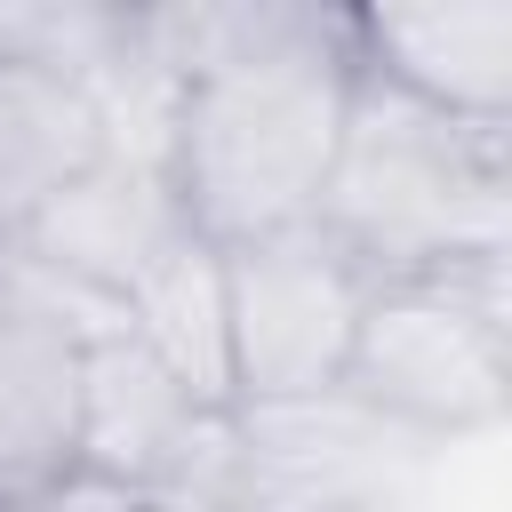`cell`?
<instances>
[{
  "label": "cell",
  "mask_w": 512,
  "mask_h": 512,
  "mask_svg": "<svg viewBox=\"0 0 512 512\" xmlns=\"http://www.w3.org/2000/svg\"><path fill=\"white\" fill-rule=\"evenodd\" d=\"M192 48L168 56V192L176 216L208 248H248L304 232L344 136L352 48L344 8H224V16H160Z\"/></svg>",
  "instance_id": "1"
},
{
  "label": "cell",
  "mask_w": 512,
  "mask_h": 512,
  "mask_svg": "<svg viewBox=\"0 0 512 512\" xmlns=\"http://www.w3.org/2000/svg\"><path fill=\"white\" fill-rule=\"evenodd\" d=\"M368 280L464 272L512 256V128L456 120L352 64L344 136L312 208Z\"/></svg>",
  "instance_id": "2"
},
{
  "label": "cell",
  "mask_w": 512,
  "mask_h": 512,
  "mask_svg": "<svg viewBox=\"0 0 512 512\" xmlns=\"http://www.w3.org/2000/svg\"><path fill=\"white\" fill-rule=\"evenodd\" d=\"M336 392L368 424H392V432H416V440L488 432L512 400L504 264L368 280Z\"/></svg>",
  "instance_id": "3"
},
{
  "label": "cell",
  "mask_w": 512,
  "mask_h": 512,
  "mask_svg": "<svg viewBox=\"0 0 512 512\" xmlns=\"http://www.w3.org/2000/svg\"><path fill=\"white\" fill-rule=\"evenodd\" d=\"M368 304V272L304 232L224 248V368H232V416L240 408H304L336 400L344 352Z\"/></svg>",
  "instance_id": "4"
},
{
  "label": "cell",
  "mask_w": 512,
  "mask_h": 512,
  "mask_svg": "<svg viewBox=\"0 0 512 512\" xmlns=\"http://www.w3.org/2000/svg\"><path fill=\"white\" fill-rule=\"evenodd\" d=\"M80 32H96V16H16L0 40V248L112 152Z\"/></svg>",
  "instance_id": "5"
},
{
  "label": "cell",
  "mask_w": 512,
  "mask_h": 512,
  "mask_svg": "<svg viewBox=\"0 0 512 512\" xmlns=\"http://www.w3.org/2000/svg\"><path fill=\"white\" fill-rule=\"evenodd\" d=\"M232 416H208L128 328L80 344V416H72V472L136 488V496H208V440ZM224 512V504H216Z\"/></svg>",
  "instance_id": "6"
},
{
  "label": "cell",
  "mask_w": 512,
  "mask_h": 512,
  "mask_svg": "<svg viewBox=\"0 0 512 512\" xmlns=\"http://www.w3.org/2000/svg\"><path fill=\"white\" fill-rule=\"evenodd\" d=\"M344 48L360 72L456 112L512 128V0H384L344 8Z\"/></svg>",
  "instance_id": "7"
},
{
  "label": "cell",
  "mask_w": 512,
  "mask_h": 512,
  "mask_svg": "<svg viewBox=\"0 0 512 512\" xmlns=\"http://www.w3.org/2000/svg\"><path fill=\"white\" fill-rule=\"evenodd\" d=\"M176 232H192V224L176 216L168 168H160L152 152L112 144V152H104V160H96V168L56 200V208H48L24 240H8V248L120 304V288H128V280H136V272H144Z\"/></svg>",
  "instance_id": "8"
},
{
  "label": "cell",
  "mask_w": 512,
  "mask_h": 512,
  "mask_svg": "<svg viewBox=\"0 0 512 512\" xmlns=\"http://www.w3.org/2000/svg\"><path fill=\"white\" fill-rule=\"evenodd\" d=\"M80 336L0 304V512H40L72 480Z\"/></svg>",
  "instance_id": "9"
},
{
  "label": "cell",
  "mask_w": 512,
  "mask_h": 512,
  "mask_svg": "<svg viewBox=\"0 0 512 512\" xmlns=\"http://www.w3.org/2000/svg\"><path fill=\"white\" fill-rule=\"evenodd\" d=\"M128 336L208 408L232 416V368H224V248L200 232H176L128 288H120Z\"/></svg>",
  "instance_id": "10"
}]
</instances>
